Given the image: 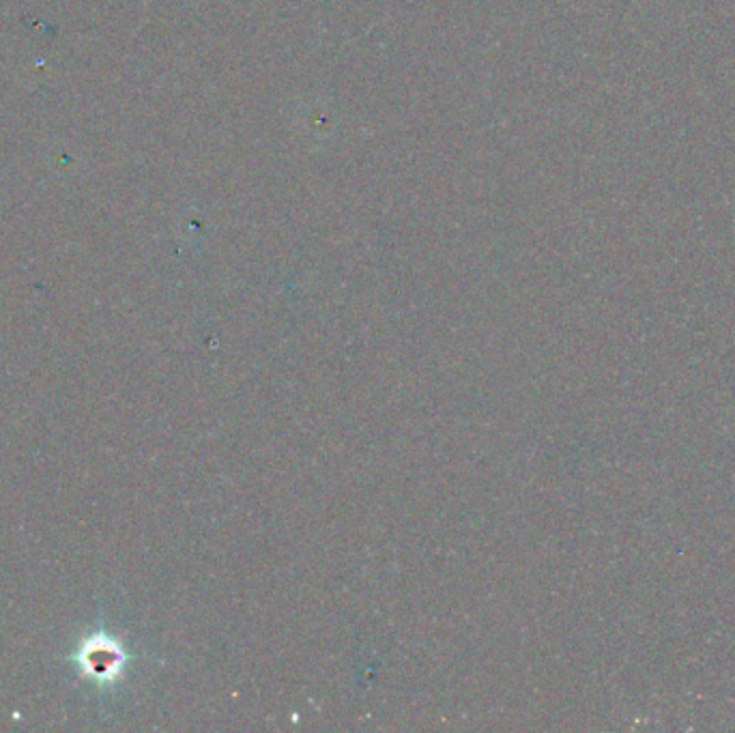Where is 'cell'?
<instances>
[{"label": "cell", "mask_w": 735, "mask_h": 733, "mask_svg": "<svg viewBox=\"0 0 735 733\" xmlns=\"http://www.w3.org/2000/svg\"><path fill=\"white\" fill-rule=\"evenodd\" d=\"M82 663L89 667L93 673L97 675H110V671H117V667L121 665V656L119 652L112 648H102V652H99V648H89L86 650V658L82 660Z\"/></svg>", "instance_id": "obj_1"}]
</instances>
